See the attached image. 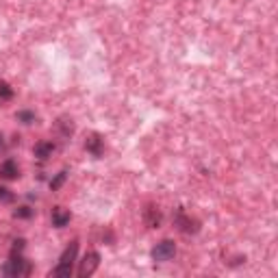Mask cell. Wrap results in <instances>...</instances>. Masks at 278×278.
Returning a JSON list of instances; mask_svg holds the SVG:
<instances>
[{
    "label": "cell",
    "instance_id": "15",
    "mask_svg": "<svg viewBox=\"0 0 278 278\" xmlns=\"http://www.w3.org/2000/svg\"><path fill=\"white\" fill-rule=\"evenodd\" d=\"M13 98V89L7 80H0V100H11Z\"/></svg>",
    "mask_w": 278,
    "mask_h": 278
},
{
    "label": "cell",
    "instance_id": "9",
    "mask_svg": "<svg viewBox=\"0 0 278 278\" xmlns=\"http://www.w3.org/2000/svg\"><path fill=\"white\" fill-rule=\"evenodd\" d=\"M55 150H57V146L53 142H39V144H35L33 155H35V159H39V161H48L50 157L55 155Z\"/></svg>",
    "mask_w": 278,
    "mask_h": 278
},
{
    "label": "cell",
    "instance_id": "3",
    "mask_svg": "<svg viewBox=\"0 0 278 278\" xmlns=\"http://www.w3.org/2000/svg\"><path fill=\"white\" fill-rule=\"evenodd\" d=\"M150 257H152V261H155V263H167V261H172L174 257H176V244H174L172 239L159 241V244L152 248Z\"/></svg>",
    "mask_w": 278,
    "mask_h": 278
},
{
    "label": "cell",
    "instance_id": "4",
    "mask_svg": "<svg viewBox=\"0 0 278 278\" xmlns=\"http://www.w3.org/2000/svg\"><path fill=\"white\" fill-rule=\"evenodd\" d=\"M98 265H100V254L96 252V250H89L83 257V261L78 263V276L80 278H87V276H91L94 272L98 269Z\"/></svg>",
    "mask_w": 278,
    "mask_h": 278
},
{
    "label": "cell",
    "instance_id": "12",
    "mask_svg": "<svg viewBox=\"0 0 278 278\" xmlns=\"http://www.w3.org/2000/svg\"><path fill=\"white\" fill-rule=\"evenodd\" d=\"M57 128L61 130L65 139H70L72 133H74V124H72V120H68V118H61L59 122H57Z\"/></svg>",
    "mask_w": 278,
    "mask_h": 278
},
{
    "label": "cell",
    "instance_id": "8",
    "mask_svg": "<svg viewBox=\"0 0 278 278\" xmlns=\"http://www.w3.org/2000/svg\"><path fill=\"white\" fill-rule=\"evenodd\" d=\"M50 219H53V226H55V228H65V226L70 224V219H72V213H70L68 209H63V207H55Z\"/></svg>",
    "mask_w": 278,
    "mask_h": 278
},
{
    "label": "cell",
    "instance_id": "7",
    "mask_svg": "<svg viewBox=\"0 0 278 278\" xmlns=\"http://www.w3.org/2000/svg\"><path fill=\"white\" fill-rule=\"evenodd\" d=\"M161 219H163V215H161L159 207H155V204H150V207H146L144 211V222L148 228H159L161 226Z\"/></svg>",
    "mask_w": 278,
    "mask_h": 278
},
{
    "label": "cell",
    "instance_id": "14",
    "mask_svg": "<svg viewBox=\"0 0 278 278\" xmlns=\"http://www.w3.org/2000/svg\"><path fill=\"white\" fill-rule=\"evenodd\" d=\"M33 213H35V211L31 207H26V204L13 209V217H16V219H28V217H33Z\"/></svg>",
    "mask_w": 278,
    "mask_h": 278
},
{
    "label": "cell",
    "instance_id": "6",
    "mask_svg": "<svg viewBox=\"0 0 278 278\" xmlns=\"http://www.w3.org/2000/svg\"><path fill=\"white\" fill-rule=\"evenodd\" d=\"M85 150L91 152V155L96 157V159H100L102 152H105V139H102L100 135H96V133L89 135V137L85 139Z\"/></svg>",
    "mask_w": 278,
    "mask_h": 278
},
{
    "label": "cell",
    "instance_id": "11",
    "mask_svg": "<svg viewBox=\"0 0 278 278\" xmlns=\"http://www.w3.org/2000/svg\"><path fill=\"white\" fill-rule=\"evenodd\" d=\"M16 120L20 124H24V126H31V124L37 122V115H35V111H28V109H22V111L16 113Z\"/></svg>",
    "mask_w": 278,
    "mask_h": 278
},
{
    "label": "cell",
    "instance_id": "17",
    "mask_svg": "<svg viewBox=\"0 0 278 278\" xmlns=\"http://www.w3.org/2000/svg\"><path fill=\"white\" fill-rule=\"evenodd\" d=\"M13 200V194H11V189H7V187H0V202H11Z\"/></svg>",
    "mask_w": 278,
    "mask_h": 278
},
{
    "label": "cell",
    "instance_id": "1",
    "mask_svg": "<svg viewBox=\"0 0 278 278\" xmlns=\"http://www.w3.org/2000/svg\"><path fill=\"white\" fill-rule=\"evenodd\" d=\"M76 254H78V239L70 241V246L63 250L59 263H57V267L50 272L53 278H70L72 272H74V263H76Z\"/></svg>",
    "mask_w": 278,
    "mask_h": 278
},
{
    "label": "cell",
    "instance_id": "13",
    "mask_svg": "<svg viewBox=\"0 0 278 278\" xmlns=\"http://www.w3.org/2000/svg\"><path fill=\"white\" fill-rule=\"evenodd\" d=\"M65 180H68V170H61L59 174H55V178H50V189H53V192H59Z\"/></svg>",
    "mask_w": 278,
    "mask_h": 278
},
{
    "label": "cell",
    "instance_id": "2",
    "mask_svg": "<svg viewBox=\"0 0 278 278\" xmlns=\"http://www.w3.org/2000/svg\"><path fill=\"white\" fill-rule=\"evenodd\" d=\"M31 263H28L22 254H11L9 261L3 265V274L11 276V278H20V276H28L31 274Z\"/></svg>",
    "mask_w": 278,
    "mask_h": 278
},
{
    "label": "cell",
    "instance_id": "18",
    "mask_svg": "<svg viewBox=\"0 0 278 278\" xmlns=\"http://www.w3.org/2000/svg\"><path fill=\"white\" fill-rule=\"evenodd\" d=\"M5 148V142H3V135H0V150Z\"/></svg>",
    "mask_w": 278,
    "mask_h": 278
},
{
    "label": "cell",
    "instance_id": "5",
    "mask_svg": "<svg viewBox=\"0 0 278 278\" xmlns=\"http://www.w3.org/2000/svg\"><path fill=\"white\" fill-rule=\"evenodd\" d=\"M174 226H176L178 230L187 233V235H192V233H198V222L185 213V209H176V213H174Z\"/></svg>",
    "mask_w": 278,
    "mask_h": 278
},
{
    "label": "cell",
    "instance_id": "16",
    "mask_svg": "<svg viewBox=\"0 0 278 278\" xmlns=\"http://www.w3.org/2000/svg\"><path fill=\"white\" fill-rule=\"evenodd\" d=\"M24 246H26L24 239H16V241H13V246H11V254H22Z\"/></svg>",
    "mask_w": 278,
    "mask_h": 278
},
{
    "label": "cell",
    "instance_id": "10",
    "mask_svg": "<svg viewBox=\"0 0 278 278\" xmlns=\"http://www.w3.org/2000/svg\"><path fill=\"white\" fill-rule=\"evenodd\" d=\"M0 176L7 178V180H16L20 176V167L13 159H7L0 163Z\"/></svg>",
    "mask_w": 278,
    "mask_h": 278
}]
</instances>
